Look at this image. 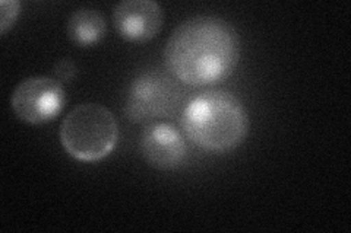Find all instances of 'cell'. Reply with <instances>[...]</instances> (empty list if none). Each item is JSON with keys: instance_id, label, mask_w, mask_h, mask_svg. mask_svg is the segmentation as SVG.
<instances>
[{"instance_id": "3", "label": "cell", "mask_w": 351, "mask_h": 233, "mask_svg": "<svg viewBox=\"0 0 351 233\" xmlns=\"http://www.w3.org/2000/svg\"><path fill=\"white\" fill-rule=\"evenodd\" d=\"M117 140V120L101 104H81L62 121V146L76 161H101L113 152Z\"/></svg>"}, {"instance_id": "1", "label": "cell", "mask_w": 351, "mask_h": 233, "mask_svg": "<svg viewBox=\"0 0 351 233\" xmlns=\"http://www.w3.org/2000/svg\"><path fill=\"white\" fill-rule=\"evenodd\" d=\"M240 51V37L230 22L217 16H195L173 31L164 59L179 81L206 86L234 72Z\"/></svg>"}, {"instance_id": "10", "label": "cell", "mask_w": 351, "mask_h": 233, "mask_svg": "<svg viewBox=\"0 0 351 233\" xmlns=\"http://www.w3.org/2000/svg\"><path fill=\"white\" fill-rule=\"evenodd\" d=\"M76 64L69 60V59H63L59 63L54 66V76L59 82H72L76 76Z\"/></svg>"}, {"instance_id": "7", "label": "cell", "mask_w": 351, "mask_h": 233, "mask_svg": "<svg viewBox=\"0 0 351 233\" xmlns=\"http://www.w3.org/2000/svg\"><path fill=\"white\" fill-rule=\"evenodd\" d=\"M141 150L145 161L161 171L176 169L186 158V141L182 133L171 124L148 126L141 137Z\"/></svg>"}, {"instance_id": "6", "label": "cell", "mask_w": 351, "mask_h": 233, "mask_svg": "<svg viewBox=\"0 0 351 233\" xmlns=\"http://www.w3.org/2000/svg\"><path fill=\"white\" fill-rule=\"evenodd\" d=\"M113 22L119 36L130 42H145L158 36L164 14L152 0H125L113 10Z\"/></svg>"}, {"instance_id": "9", "label": "cell", "mask_w": 351, "mask_h": 233, "mask_svg": "<svg viewBox=\"0 0 351 233\" xmlns=\"http://www.w3.org/2000/svg\"><path fill=\"white\" fill-rule=\"evenodd\" d=\"M19 2L16 0H2L0 2V34L5 36L6 31L14 27L19 15Z\"/></svg>"}, {"instance_id": "4", "label": "cell", "mask_w": 351, "mask_h": 233, "mask_svg": "<svg viewBox=\"0 0 351 233\" xmlns=\"http://www.w3.org/2000/svg\"><path fill=\"white\" fill-rule=\"evenodd\" d=\"M182 99L179 86L161 72H145L132 81L125 99V115L134 123L170 117Z\"/></svg>"}, {"instance_id": "5", "label": "cell", "mask_w": 351, "mask_h": 233, "mask_svg": "<svg viewBox=\"0 0 351 233\" xmlns=\"http://www.w3.org/2000/svg\"><path fill=\"white\" fill-rule=\"evenodd\" d=\"M66 92L62 82L44 76L22 81L10 98L15 115L28 124H44L56 118L64 107Z\"/></svg>"}, {"instance_id": "2", "label": "cell", "mask_w": 351, "mask_h": 233, "mask_svg": "<svg viewBox=\"0 0 351 233\" xmlns=\"http://www.w3.org/2000/svg\"><path fill=\"white\" fill-rule=\"evenodd\" d=\"M182 127L197 148L224 153L239 148L247 137L249 115L236 95L208 91L186 105Z\"/></svg>"}, {"instance_id": "8", "label": "cell", "mask_w": 351, "mask_h": 233, "mask_svg": "<svg viewBox=\"0 0 351 233\" xmlns=\"http://www.w3.org/2000/svg\"><path fill=\"white\" fill-rule=\"evenodd\" d=\"M106 31L104 16L94 9H78L68 22V36L80 47H90L100 42Z\"/></svg>"}]
</instances>
